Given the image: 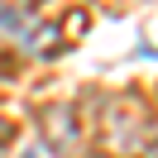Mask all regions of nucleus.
Instances as JSON below:
<instances>
[{"instance_id":"obj_2","label":"nucleus","mask_w":158,"mask_h":158,"mask_svg":"<svg viewBox=\"0 0 158 158\" xmlns=\"http://www.w3.org/2000/svg\"><path fill=\"white\" fill-rule=\"evenodd\" d=\"M153 153H158V148H153Z\"/></svg>"},{"instance_id":"obj_1","label":"nucleus","mask_w":158,"mask_h":158,"mask_svg":"<svg viewBox=\"0 0 158 158\" xmlns=\"http://www.w3.org/2000/svg\"><path fill=\"white\" fill-rule=\"evenodd\" d=\"M19 158H43V153H39V148H29V153H19Z\"/></svg>"}]
</instances>
